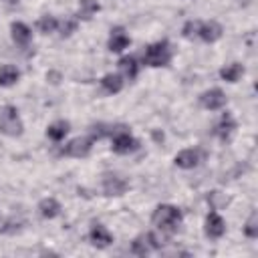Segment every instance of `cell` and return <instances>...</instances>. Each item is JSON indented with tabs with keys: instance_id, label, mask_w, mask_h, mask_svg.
Returning <instances> with one entry per match:
<instances>
[{
	"instance_id": "30bf717a",
	"label": "cell",
	"mask_w": 258,
	"mask_h": 258,
	"mask_svg": "<svg viewBox=\"0 0 258 258\" xmlns=\"http://www.w3.org/2000/svg\"><path fill=\"white\" fill-rule=\"evenodd\" d=\"M175 165L181 169H194L198 167V163L202 161V151L200 149H183L175 155Z\"/></svg>"
},
{
	"instance_id": "e0dca14e",
	"label": "cell",
	"mask_w": 258,
	"mask_h": 258,
	"mask_svg": "<svg viewBox=\"0 0 258 258\" xmlns=\"http://www.w3.org/2000/svg\"><path fill=\"white\" fill-rule=\"evenodd\" d=\"M101 85H103V89L109 95H115V93H119L123 89V77L121 75H115V73H109V75H105L101 79Z\"/></svg>"
},
{
	"instance_id": "ac0fdd59",
	"label": "cell",
	"mask_w": 258,
	"mask_h": 258,
	"mask_svg": "<svg viewBox=\"0 0 258 258\" xmlns=\"http://www.w3.org/2000/svg\"><path fill=\"white\" fill-rule=\"evenodd\" d=\"M69 129H71L69 121H54V123H50L46 127V135L52 141H60V139H64V135L69 133Z\"/></svg>"
},
{
	"instance_id": "d4e9b609",
	"label": "cell",
	"mask_w": 258,
	"mask_h": 258,
	"mask_svg": "<svg viewBox=\"0 0 258 258\" xmlns=\"http://www.w3.org/2000/svg\"><path fill=\"white\" fill-rule=\"evenodd\" d=\"M181 32H183L185 38H196L198 32H200V20H189V22H185L183 28H181Z\"/></svg>"
},
{
	"instance_id": "52a82bcc",
	"label": "cell",
	"mask_w": 258,
	"mask_h": 258,
	"mask_svg": "<svg viewBox=\"0 0 258 258\" xmlns=\"http://www.w3.org/2000/svg\"><path fill=\"white\" fill-rule=\"evenodd\" d=\"M200 103L204 109H210V111H218L226 105V95L222 89H210L206 93H202L200 97Z\"/></svg>"
},
{
	"instance_id": "8fae6325",
	"label": "cell",
	"mask_w": 258,
	"mask_h": 258,
	"mask_svg": "<svg viewBox=\"0 0 258 258\" xmlns=\"http://www.w3.org/2000/svg\"><path fill=\"white\" fill-rule=\"evenodd\" d=\"M129 42H131V38L127 36V32H125L121 26H115V28L111 30V36H109L107 46H109L111 52H121L123 48L129 46Z\"/></svg>"
},
{
	"instance_id": "ba28073f",
	"label": "cell",
	"mask_w": 258,
	"mask_h": 258,
	"mask_svg": "<svg viewBox=\"0 0 258 258\" xmlns=\"http://www.w3.org/2000/svg\"><path fill=\"white\" fill-rule=\"evenodd\" d=\"M127 189H129V181L127 179H123L119 175H111V173H107L103 177V191L107 196H123Z\"/></svg>"
},
{
	"instance_id": "7a4b0ae2",
	"label": "cell",
	"mask_w": 258,
	"mask_h": 258,
	"mask_svg": "<svg viewBox=\"0 0 258 258\" xmlns=\"http://www.w3.org/2000/svg\"><path fill=\"white\" fill-rule=\"evenodd\" d=\"M171 60V48L167 40H157L149 44L143 52V62L147 67H165Z\"/></svg>"
},
{
	"instance_id": "4fadbf2b",
	"label": "cell",
	"mask_w": 258,
	"mask_h": 258,
	"mask_svg": "<svg viewBox=\"0 0 258 258\" xmlns=\"http://www.w3.org/2000/svg\"><path fill=\"white\" fill-rule=\"evenodd\" d=\"M198 36L204 42H216L222 36V26L216 20H208V22H200V32Z\"/></svg>"
},
{
	"instance_id": "d6986e66",
	"label": "cell",
	"mask_w": 258,
	"mask_h": 258,
	"mask_svg": "<svg viewBox=\"0 0 258 258\" xmlns=\"http://www.w3.org/2000/svg\"><path fill=\"white\" fill-rule=\"evenodd\" d=\"M20 79V73L12 64H2L0 67V87H12Z\"/></svg>"
},
{
	"instance_id": "9c48e42d",
	"label": "cell",
	"mask_w": 258,
	"mask_h": 258,
	"mask_svg": "<svg viewBox=\"0 0 258 258\" xmlns=\"http://www.w3.org/2000/svg\"><path fill=\"white\" fill-rule=\"evenodd\" d=\"M224 232H226V222H224V218H222L218 212H210L208 218H206V236L218 240V238L224 236Z\"/></svg>"
},
{
	"instance_id": "7402d4cb",
	"label": "cell",
	"mask_w": 258,
	"mask_h": 258,
	"mask_svg": "<svg viewBox=\"0 0 258 258\" xmlns=\"http://www.w3.org/2000/svg\"><path fill=\"white\" fill-rule=\"evenodd\" d=\"M244 75V67L240 62H232V64H226L222 71H220V77L228 83H236L240 77Z\"/></svg>"
},
{
	"instance_id": "cb8c5ba5",
	"label": "cell",
	"mask_w": 258,
	"mask_h": 258,
	"mask_svg": "<svg viewBox=\"0 0 258 258\" xmlns=\"http://www.w3.org/2000/svg\"><path fill=\"white\" fill-rule=\"evenodd\" d=\"M113 127L105 125V123H97V125H91V139H103L105 135H111Z\"/></svg>"
},
{
	"instance_id": "9a60e30c",
	"label": "cell",
	"mask_w": 258,
	"mask_h": 258,
	"mask_svg": "<svg viewBox=\"0 0 258 258\" xmlns=\"http://www.w3.org/2000/svg\"><path fill=\"white\" fill-rule=\"evenodd\" d=\"M10 30H12V40L18 46H28V42L32 38V32H30V28L24 22H12Z\"/></svg>"
},
{
	"instance_id": "7c38bea8",
	"label": "cell",
	"mask_w": 258,
	"mask_h": 258,
	"mask_svg": "<svg viewBox=\"0 0 258 258\" xmlns=\"http://www.w3.org/2000/svg\"><path fill=\"white\" fill-rule=\"evenodd\" d=\"M89 238H91V242H93L97 248H107V246L113 242L111 232H109L103 224H93V228H91V232H89Z\"/></svg>"
},
{
	"instance_id": "44dd1931",
	"label": "cell",
	"mask_w": 258,
	"mask_h": 258,
	"mask_svg": "<svg viewBox=\"0 0 258 258\" xmlns=\"http://www.w3.org/2000/svg\"><path fill=\"white\" fill-rule=\"evenodd\" d=\"M119 69H121L123 77H127V79H135L137 73H139L137 58H135V56H123V58L119 60Z\"/></svg>"
},
{
	"instance_id": "8992f818",
	"label": "cell",
	"mask_w": 258,
	"mask_h": 258,
	"mask_svg": "<svg viewBox=\"0 0 258 258\" xmlns=\"http://www.w3.org/2000/svg\"><path fill=\"white\" fill-rule=\"evenodd\" d=\"M157 248H161V242H159L157 236L151 234V232L145 234V236L135 238L133 244H131V252L137 254V256H145V254H149L151 250H157Z\"/></svg>"
},
{
	"instance_id": "4316f807",
	"label": "cell",
	"mask_w": 258,
	"mask_h": 258,
	"mask_svg": "<svg viewBox=\"0 0 258 258\" xmlns=\"http://www.w3.org/2000/svg\"><path fill=\"white\" fill-rule=\"evenodd\" d=\"M244 232H246V236H250V238H256V236H258V226H256V214H252V216H250V220L246 222V228H244Z\"/></svg>"
},
{
	"instance_id": "3957f363",
	"label": "cell",
	"mask_w": 258,
	"mask_h": 258,
	"mask_svg": "<svg viewBox=\"0 0 258 258\" xmlns=\"http://www.w3.org/2000/svg\"><path fill=\"white\" fill-rule=\"evenodd\" d=\"M22 129H24V125L18 115V109L12 105L2 107L0 109V131L8 137H18L22 133Z\"/></svg>"
},
{
	"instance_id": "277c9868",
	"label": "cell",
	"mask_w": 258,
	"mask_h": 258,
	"mask_svg": "<svg viewBox=\"0 0 258 258\" xmlns=\"http://www.w3.org/2000/svg\"><path fill=\"white\" fill-rule=\"evenodd\" d=\"M111 139H113V145H111L113 151L121 153V155L131 153V151H135L139 147V141L129 131H125V129H113L111 131Z\"/></svg>"
},
{
	"instance_id": "83f0119b",
	"label": "cell",
	"mask_w": 258,
	"mask_h": 258,
	"mask_svg": "<svg viewBox=\"0 0 258 258\" xmlns=\"http://www.w3.org/2000/svg\"><path fill=\"white\" fill-rule=\"evenodd\" d=\"M8 2H10V4H14V2H18V0H8Z\"/></svg>"
},
{
	"instance_id": "6da1fadb",
	"label": "cell",
	"mask_w": 258,
	"mask_h": 258,
	"mask_svg": "<svg viewBox=\"0 0 258 258\" xmlns=\"http://www.w3.org/2000/svg\"><path fill=\"white\" fill-rule=\"evenodd\" d=\"M181 210L177 206H171V204H161L153 210V216H151V222L163 232V234H173L177 232L179 224H181Z\"/></svg>"
},
{
	"instance_id": "2e32d148",
	"label": "cell",
	"mask_w": 258,
	"mask_h": 258,
	"mask_svg": "<svg viewBox=\"0 0 258 258\" xmlns=\"http://www.w3.org/2000/svg\"><path fill=\"white\" fill-rule=\"evenodd\" d=\"M38 210H40V216H42V218L52 220V218H56V216L60 214V204H58L54 198H44V200L38 204Z\"/></svg>"
},
{
	"instance_id": "ffe728a7",
	"label": "cell",
	"mask_w": 258,
	"mask_h": 258,
	"mask_svg": "<svg viewBox=\"0 0 258 258\" xmlns=\"http://www.w3.org/2000/svg\"><path fill=\"white\" fill-rule=\"evenodd\" d=\"M99 2L97 0H79V14H77V18H81V20H89V18H93L97 12H99Z\"/></svg>"
},
{
	"instance_id": "603a6c76",
	"label": "cell",
	"mask_w": 258,
	"mask_h": 258,
	"mask_svg": "<svg viewBox=\"0 0 258 258\" xmlns=\"http://www.w3.org/2000/svg\"><path fill=\"white\" fill-rule=\"evenodd\" d=\"M36 26H38V30H40L42 34H48V32H54V30L58 28V20H56L54 16L46 14V16H42V18L36 22Z\"/></svg>"
},
{
	"instance_id": "484cf974",
	"label": "cell",
	"mask_w": 258,
	"mask_h": 258,
	"mask_svg": "<svg viewBox=\"0 0 258 258\" xmlns=\"http://www.w3.org/2000/svg\"><path fill=\"white\" fill-rule=\"evenodd\" d=\"M75 28H77V20L67 18V20L58 22V30H60V34H62V36H69L71 32H75Z\"/></svg>"
},
{
	"instance_id": "5bb4252c",
	"label": "cell",
	"mask_w": 258,
	"mask_h": 258,
	"mask_svg": "<svg viewBox=\"0 0 258 258\" xmlns=\"http://www.w3.org/2000/svg\"><path fill=\"white\" fill-rule=\"evenodd\" d=\"M234 129H236V121H234V117H232L230 113H224L222 119L218 121L216 129H214V133H216L222 141H226V139H230V135L234 133Z\"/></svg>"
},
{
	"instance_id": "5b68a950",
	"label": "cell",
	"mask_w": 258,
	"mask_h": 258,
	"mask_svg": "<svg viewBox=\"0 0 258 258\" xmlns=\"http://www.w3.org/2000/svg\"><path fill=\"white\" fill-rule=\"evenodd\" d=\"M91 149H93V139L91 137H75L64 145L62 153L69 155V157L81 159V157H87L91 153Z\"/></svg>"
}]
</instances>
